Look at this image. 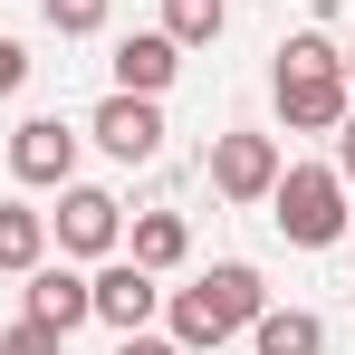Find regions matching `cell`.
Listing matches in <instances>:
<instances>
[{"label":"cell","instance_id":"6da1fadb","mask_svg":"<svg viewBox=\"0 0 355 355\" xmlns=\"http://www.w3.org/2000/svg\"><path fill=\"white\" fill-rule=\"evenodd\" d=\"M279 116L297 125V135H336V116H346V49L327 39V29H288L279 39Z\"/></svg>","mask_w":355,"mask_h":355},{"label":"cell","instance_id":"7a4b0ae2","mask_svg":"<svg viewBox=\"0 0 355 355\" xmlns=\"http://www.w3.org/2000/svg\"><path fill=\"white\" fill-rule=\"evenodd\" d=\"M259 307H269V288H259V269H250V259H211L192 288L164 297V317H173V346H182V355H202V346H221V336H240Z\"/></svg>","mask_w":355,"mask_h":355},{"label":"cell","instance_id":"3957f363","mask_svg":"<svg viewBox=\"0 0 355 355\" xmlns=\"http://www.w3.org/2000/svg\"><path fill=\"white\" fill-rule=\"evenodd\" d=\"M269 221H279L297 250H336V240H346V182H336V164H279Z\"/></svg>","mask_w":355,"mask_h":355},{"label":"cell","instance_id":"277c9868","mask_svg":"<svg viewBox=\"0 0 355 355\" xmlns=\"http://www.w3.org/2000/svg\"><path fill=\"white\" fill-rule=\"evenodd\" d=\"M269 182H279V135H211V192L221 202H269Z\"/></svg>","mask_w":355,"mask_h":355},{"label":"cell","instance_id":"5b68a950","mask_svg":"<svg viewBox=\"0 0 355 355\" xmlns=\"http://www.w3.org/2000/svg\"><path fill=\"white\" fill-rule=\"evenodd\" d=\"M116 240H125V202H116V192H96V182H58V250L106 259Z\"/></svg>","mask_w":355,"mask_h":355},{"label":"cell","instance_id":"8992f818","mask_svg":"<svg viewBox=\"0 0 355 355\" xmlns=\"http://www.w3.org/2000/svg\"><path fill=\"white\" fill-rule=\"evenodd\" d=\"M87 135H96L116 164H154V154H164V116H154V96H125V87L96 106V125H87Z\"/></svg>","mask_w":355,"mask_h":355},{"label":"cell","instance_id":"52a82bcc","mask_svg":"<svg viewBox=\"0 0 355 355\" xmlns=\"http://www.w3.org/2000/svg\"><path fill=\"white\" fill-rule=\"evenodd\" d=\"M96 317L116 327V336H135V327H154V307H164V288H154V269H135V259H106L96 279Z\"/></svg>","mask_w":355,"mask_h":355},{"label":"cell","instance_id":"ba28073f","mask_svg":"<svg viewBox=\"0 0 355 355\" xmlns=\"http://www.w3.org/2000/svg\"><path fill=\"white\" fill-rule=\"evenodd\" d=\"M10 173L19 182H67L77 173V135H67L58 116H29L19 135H10Z\"/></svg>","mask_w":355,"mask_h":355},{"label":"cell","instance_id":"9c48e42d","mask_svg":"<svg viewBox=\"0 0 355 355\" xmlns=\"http://www.w3.org/2000/svg\"><path fill=\"white\" fill-rule=\"evenodd\" d=\"M182 77V49L164 39V29H135V39H116V87L125 96H164Z\"/></svg>","mask_w":355,"mask_h":355},{"label":"cell","instance_id":"30bf717a","mask_svg":"<svg viewBox=\"0 0 355 355\" xmlns=\"http://www.w3.org/2000/svg\"><path fill=\"white\" fill-rule=\"evenodd\" d=\"M29 317L67 336V327H87V317H96V288H87L77 269H49V259H39V269H29Z\"/></svg>","mask_w":355,"mask_h":355},{"label":"cell","instance_id":"8fae6325","mask_svg":"<svg viewBox=\"0 0 355 355\" xmlns=\"http://www.w3.org/2000/svg\"><path fill=\"white\" fill-rule=\"evenodd\" d=\"M182 250H192V231H182V211H135V240H125V259L135 269H182Z\"/></svg>","mask_w":355,"mask_h":355},{"label":"cell","instance_id":"7c38bea8","mask_svg":"<svg viewBox=\"0 0 355 355\" xmlns=\"http://www.w3.org/2000/svg\"><path fill=\"white\" fill-rule=\"evenodd\" d=\"M250 336H259V355H327V327H317L307 307H259Z\"/></svg>","mask_w":355,"mask_h":355},{"label":"cell","instance_id":"4fadbf2b","mask_svg":"<svg viewBox=\"0 0 355 355\" xmlns=\"http://www.w3.org/2000/svg\"><path fill=\"white\" fill-rule=\"evenodd\" d=\"M49 259V211H19V202H0V269H39Z\"/></svg>","mask_w":355,"mask_h":355},{"label":"cell","instance_id":"5bb4252c","mask_svg":"<svg viewBox=\"0 0 355 355\" xmlns=\"http://www.w3.org/2000/svg\"><path fill=\"white\" fill-rule=\"evenodd\" d=\"M221 19H231V0H164V39H173V49L221 39Z\"/></svg>","mask_w":355,"mask_h":355},{"label":"cell","instance_id":"9a60e30c","mask_svg":"<svg viewBox=\"0 0 355 355\" xmlns=\"http://www.w3.org/2000/svg\"><path fill=\"white\" fill-rule=\"evenodd\" d=\"M49 10V29L58 39H87V29H106V0H39Z\"/></svg>","mask_w":355,"mask_h":355},{"label":"cell","instance_id":"2e32d148","mask_svg":"<svg viewBox=\"0 0 355 355\" xmlns=\"http://www.w3.org/2000/svg\"><path fill=\"white\" fill-rule=\"evenodd\" d=\"M67 336L58 327H39V317H19V327H10V336H0V355H58Z\"/></svg>","mask_w":355,"mask_h":355},{"label":"cell","instance_id":"e0dca14e","mask_svg":"<svg viewBox=\"0 0 355 355\" xmlns=\"http://www.w3.org/2000/svg\"><path fill=\"white\" fill-rule=\"evenodd\" d=\"M336 182H355V106L336 116Z\"/></svg>","mask_w":355,"mask_h":355},{"label":"cell","instance_id":"ac0fdd59","mask_svg":"<svg viewBox=\"0 0 355 355\" xmlns=\"http://www.w3.org/2000/svg\"><path fill=\"white\" fill-rule=\"evenodd\" d=\"M19 77H29V58H19V39H0V96H19Z\"/></svg>","mask_w":355,"mask_h":355},{"label":"cell","instance_id":"d6986e66","mask_svg":"<svg viewBox=\"0 0 355 355\" xmlns=\"http://www.w3.org/2000/svg\"><path fill=\"white\" fill-rule=\"evenodd\" d=\"M116 355H182V346H173V336H144V327H135V336H125Z\"/></svg>","mask_w":355,"mask_h":355},{"label":"cell","instance_id":"ffe728a7","mask_svg":"<svg viewBox=\"0 0 355 355\" xmlns=\"http://www.w3.org/2000/svg\"><path fill=\"white\" fill-rule=\"evenodd\" d=\"M346 87H355V49H346Z\"/></svg>","mask_w":355,"mask_h":355},{"label":"cell","instance_id":"44dd1931","mask_svg":"<svg viewBox=\"0 0 355 355\" xmlns=\"http://www.w3.org/2000/svg\"><path fill=\"white\" fill-rule=\"evenodd\" d=\"M346 231H355V211H346Z\"/></svg>","mask_w":355,"mask_h":355}]
</instances>
